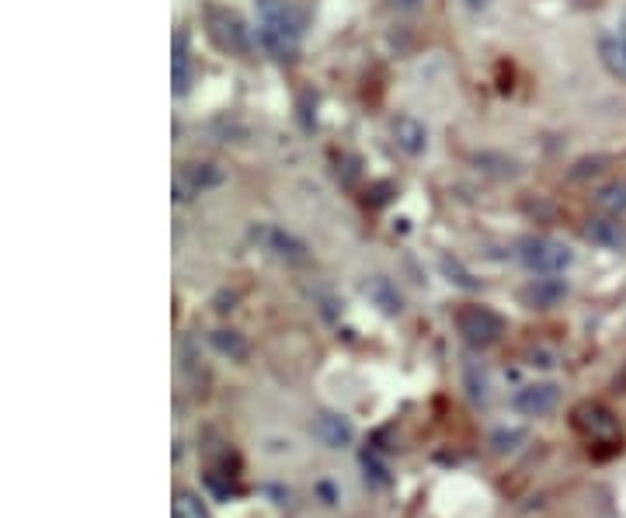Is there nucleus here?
I'll list each match as a JSON object with an SVG mask.
<instances>
[{
	"instance_id": "nucleus-4",
	"label": "nucleus",
	"mask_w": 626,
	"mask_h": 518,
	"mask_svg": "<svg viewBox=\"0 0 626 518\" xmlns=\"http://www.w3.org/2000/svg\"><path fill=\"white\" fill-rule=\"evenodd\" d=\"M456 331L463 334L470 348H491L501 341L505 334V320L491 310V306H480V303H467L456 310Z\"/></svg>"
},
{
	"instance_id": "nucleus-12",
	"label": "nucleus",
	"mask_w": 626,
	"mask_h": 518,
	"mask_svg": "<svg viewBox=\"0 0 626 518\" xmlns=\"http://www.w3.org/2000/svg\"><path fill=\"white\" fill-rule=\"evenodd\" d=\"M313 435L324 445H331V449H341V445L352 442V425L345 418H338V414H320L313 421Z\"/></svg>"
},
{
	"instance_id": "nucleus-9",
	"label": "nucleus",
	"mask_w": 626,
	"mask_h": 518,
	"mask_svg": "<svg viewBox=\"0 0 626 518\" xmlns=\"http://www.w3.org/2000/svg\"><path fill=\"white\" fill-rule=\"evenodd\" d=\"M585 237L592 240V244L606 247V251H623L626 226L620 216H595V220H588V226H585Z\"/></svg>"
},
{
	"instance_id": "nucleus-13",
	"label": "nucleus",
	"mask_w": 626,
	"mask_h": 518,
	"mask_svg": "<svg viewBox=\"0 0 626 518\" xmlns=\"http://www.w3.org/2000/svg\"><path fill=\"white\" fill-rule=\"evenodd\" d=\"M599 56H602V67H606L609 74L626 80V39L620 32H616V35H602V39H599Z\"/></svg>"
},
{
	"instance_id": "nucleus-11",
	"label": "nucleus",
	"mask_w": 626,
	"mask_h": 518,
	"mask_svg": "<svg viewBox=\"0 0 626 518\" xmlns=\"http://www.w3.org/2000/svg\"><path fill=\"white\" fill-rule=\"evenodd\" d=\"M393 140H397V147L404 153H411V157H418L421 150L428 147V133L421 122L407 119V115H400V119H393Z\"/></svg>"
},
{
	"instance_id": "nucleus-6",
	"label": "nucleus",
	"mask_w": 626,
	"mask_h": 518,
	"mask_svg": "<svg viewBox=\"0 0 626 518\" xmlns=\"http://www.w3.org/2000/svg\"><path fill=\"white\" fill-rule=\"evenodd\" d=\"M519 254H522V261H526L529 272H536V275H560V272H567L571 261H574L571 247L560 244V240H553V237L522 240Z\"/></svg>"
},
{
	"instance_id": "nucleus-15",
	"label": "nucleus",
	"mask_w": 626,
	"mask_h": 518,
	"mask_svg": "<svg viewBox=\"0 0 626 518\" xmlns=\"http://www.w3.org/2000/svg\"><path fill=\"white\" fill-rule=\"evenodd\" d=\"M171 518H209V512H206V505H202V501L195 498L192 491H178V494H174Z\"/></svg>"
},
{
	"instance_id": "nucleus-1",
	"label": "nucleus",
	"mask_w": 626,
	"mask_h": 518,
	"mask_svg": "<svg viewBox=\"0 0 626 518\" xmlns=\"http://www.w3.org/2000/svg\"><path fill=\"white\" fill-rule=\"evenodd\" d=\"M258 32L275 60H293L300 53V18L289 0H258Z\"/></svg>"
},
{
	"instance_id": "nucleus-7",
	"label": "nucleus",
	"mask_w": 626,
	"mask_h": 518,
	"mask_svg": "<svg viewBox=\"0 0 626 518\" xmlns=\"http://www.w3.org/2000/svg\"><path fill=\"white\" fill-rule=\"evenodd\" d=\"M251 237H254V244H258L261 251L272 254V258L289 261V265H300V261H307V244H303L300 237H293L289 230H282V226L258 223V226H251Z\"/></svg>"
},
{
	"instance_id": "nucleus-2",
	"label": "nucleus",
	"mask_w": 626,
	"mask_h": 518,
	"mask_svg": "<svg viewBox=\"0 0 626 518\" xmlns=\"http://www.w3.org/2000/svg\"><path fill=\"white\" fill-rule=\"evenodd\" d=\"M571 428L592 445V449H599V445H609L613 452L623 449L620 421H616V414L609 411L606 404H599V400H581L571 411Z\"/></svg>"
},
{
	"instance_id": "nucleus-14",
	"label": "nucleus",
	"mask_w": 626,
	"mask_h": 518,
	"mask_svg": "<svg viewBox=\"0 0 626 518\" xmlns=\"http://www.w3.org/2000/svg\"><path fill=\"white\" fill-rule=\"evenodd\" d=\"M595 206L602 209L606 216H626V178L620 181H609L606 188H599V195H595Z\"/></svg>"
},
{
	"instance_id": "nucleus-17",
	"label": "nucleus",
	"mask_w": 626,
	"mask_h": 518,
	"mask_svg": "<svg viewBox=\"0 0 626 518\" xmlns=\"http://www.w3.org/2000/svg\"><path fill=\"white\" fill-rule=\"evenodd\" d=\"M494 0H463V7H467L470 14H480V11H487V7H491Z\"/></svg>"
},
{
	"instance_id": "nucleus-16",
	"label": "nucleus",
	"mask_w": 626,
	"mask_h": 518,
	"mask_svg": "<svg viewBox=\"0 0 626 518\" xmlns=\"http://www.w3.org/2000/svg\"><path fill=\"white\" fill-rule=\"evenodd\" d=\"M213 345L220 348L223 355H234V359H244V355H247V345L240 341V334H234V331H216L213 334Z\"/></svg>"
},
{
	"instance_id": "nucleus-18",
	"label": "nucleus",
	"mask_w": 626,
	"mask_h": 518,
	"mask_svg": "<svg viewBox=\"0 0 626 518\" xmlns=\"http://www.w3.org/2000/svg\"><path fill=\"white\" fill-rule=\"evenodd\" d=\"M393 7H397V11H411V7H418L421 0H390Z\"/></svg>"
},
{
	"instance_id": "nucleus-19",
	"label": "nucleus",
	"mask_w": 626,
	"mask_h": 518,
	"mask_svg": "<svg viewBox=\"0 0 626 518\" xmlns=\"http://www.w3.org/2000/svg\"><path fill=\"white\" fill-rule=\"evenodd\" d=\"M620 35L626 39V11H623V18H620Z\"/></svg>"
},
{
	"instance_id": "nucleus-3",
	"label": "nucleus",
	"mask_w": 626,
	"mask_h": 518,
	"mask_svg": "<svg viewBox=\"0 0 626 518\" xmlns=\"http://www.w3.org/2000/svg\"><path fill=\"white\" fill-rule=\"evenodd\" d=\"M202 21H206L209 39H213L216 46L223 49V53H230V56H247V53H251V32H247L244 18H240L237 11L220 7V4H206Z\"/></svg>"
},
{
	"instance_id": "nucleus-8",
	"label": "nucleus",
	"mask_w": 626,
	"mask_h": 518,
	"mask_svg": "<svg viewBox=\"0 0 626 518\" xmlns=\"http://www.w3.org/2000/svg\"><path fill=\"white\" fill-rule=\"evenodd\" d=\"M557 397L560 393L553 383H529L515 393V407H519L522 414H529V418H540V414H550L553 407H557Z\"/></svg>"
},
{
	"instance_id": "nucleus-10",
	"label": "nucleus",
	"mask_w": 626,
	"mask_h": 518,
	"mask_svg": "<svg viewBox=\"0 0 626 518\" xmlns=\"http://www.w3.org/2000/svg\"><path fill=\"white\" fill-rule=\"evenodd\" d=\"M171 87L174 94H188L192 87V53H188V35L178 32L174 35V49H171Z\"/></svg>"
},
{
	"instance_id": "nucleus-5",
	"label": "nucleus",
	"mask_w": 626,
	"mask_h": 518,
	"mask_svg": "<svg viewBox=\"0 0 626 518\" xmlns=\"http://www.w3.org/2000/svg\"><path fill=\"white\" fill-rule=\"evenodd\" d=\"M220 181H223V174L216 164H209V160H185V164H178V171H174L171 199L178 202V206H188V202H195L202 192L216 188Z\"/></svg>"
}]
</instances>
